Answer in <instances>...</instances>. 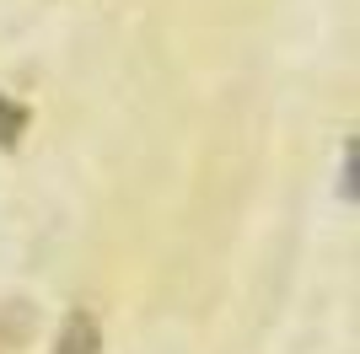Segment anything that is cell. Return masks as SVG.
Masks as SVG:
<instances>
[{"instance_id": "cell-1", "label": "cell", "mask_w": 360, "mask_h": 354, "mask_svg": "<svg viewBox=\"0 0 360 354\" xmlns=\"http://www.w3.org/2000/svg\"><path fill=\"white\" fill-rule=\"evenodd\" d=\"M49 354H103V327H97V317H91L86 306H75L70 317H65V327H60V339H54Z\"/></svg>"}, {"instance_id": "cell-2", "label": "cell", "mask_w": 360, "mask_h": 354, "mask_svg": "<svg viewBox=\"0 0 360 354\" xmlns=\"http://www.w3.org/2000/svg\"><path fill=\"white\" fill-rule=\"evenodd\" d=\"M6 339H11V322H0V354H6Z\"/></svg>"}]
</instances>
